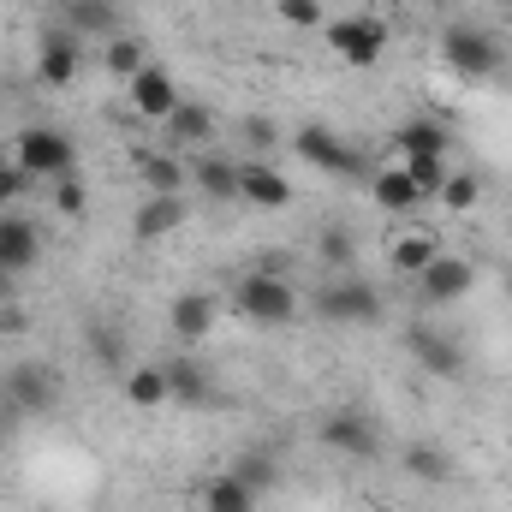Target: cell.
<instances>
[{
    "label": "cell",
    "instance_id": "6da1fadb",
    "mask_svg": "<svg viewBox=\"0 0 512 512\" xmlns=\"http://www.w3.org/2000/svg\"><path fill=\"white\" fill-rule=\"evenodd\" d=\"M233 304H239V316L256 322V328H286L292 316H298V286L286 280V274H274V268H251L239 286H233Z\"/></svg>",
    "mask_w": 512,
    "mask_h": 512
},
{
    "label": "cell",
    "instance_id": "7a4b0ae2",
    "mask_svg": "<svg viewBox=\"0 0 512 512\" xmlns=\"http://www.w3.org/2000/svg\"><path fill=\"white\" fill-rule=\"evenodd\" d=\"M316 316L322 322H340V328H376L387 316V304L364 274H340V280H328L316 292Z\"/></svg>",
    "mask_w": 512,
    "mask_h": 512
},
{
    "label": "cell",
    "instance_id": "3957f363",
    "mask_svg": "<svg viewBox=\"0 0 512 512\" xmlns=\"http://www.w3.org/2000/svg\"><path fill=\"white\" fill-rule=\"evenodd\" d=\"M12 161L30 173V179H72L78 173V143L54 126H24L12 143Z\"/></svg>",
    "mask_w": 512,
    "mask_h": 512
},
{
    "label": "cell",
    "instance_id": "277c9868",
    "mask_svg": "<svg viewBox=\"0 0 512 512\" xmlns=\"http://www.w3.org/2000/svg\"><path fill=\"white\" fill-rule=\"evenodd\" d=\"M292 149H298L316 173H328V179H370V155H364L358 143H346L340 131H328V126H298Z\"/></svg>",
    "mask_w": 512,
    "mask_h": 512
},
{
    "label": "cell",
    "instance_id": "5b68a950",
    "mask_svg": "<svg viewBox=\"0 0 512 512\" xmlns=\"http://www.w3.org/2000/svg\"><path fill=\"white\" fill-rule=\"evenodd\" d=\"M441 60L459 72V78H489L501 66V42L477 24H447L441 30Z\"/></svg>",
    "mask_w": 512,
    "mask_h": 512
},
{
    "label": "cell",
    "instance_id": "8992f818",
    "mask_svg": "<svg viewBox=\"0 0 512 512\" xmlns=\"http://www.w3.org/2000/svg\"><path fill=\"white\" fill-rule=\"evenodd\" d=\"M316 441H322L328 453H340V459H376V453H382V435H376L370 411H358V405L328 411L322 429H316Z\"/></svg>",
    "mask_w": 512,
    "mask_h": 512
},
{
    "label": "cell",
    "instance_id": "52a82bcc",
    "mask_svg": "<svg viewBox=\"0 0 512 512\" xmlns=\"http://www.w3.org/2000/svg\"><path fill=\"white\" fill-rule=\"evenodd\" d=\"M471 286H477L471 256H447V251H441L423 274H417V298H423V304H435V310H441V304H465V298H471Z\"/></svg>",
    "mask_w": 512,
    "mask_h": 512
},
{
    "label": "cell",
    "instance_id": "ba28073f",
    "mask_svg": "<svg viewBox=\"0 0 512 512\" xmlns=\"http://www.w3.org/2000/svg\"><path fill=\"white\" fill-rule=\"evenodd\" d=\"M6 405L12 411H24V417H42V411H54V399H60V382H54V370L48 364H12L6 370Z\"/></svg>",
    "mask_w": 512,
    "mask_h": 512
},
{
    "label": "cell",
    "instance_id": "9c48e42d",
    "mask_svg": "<svg viewBox=\"0 0 512 512\" xmlns=\"http://www.w3.org/2000/svg\"><path fill=\"white\" fill-rule=\"evenodd\" d=\"M328 48L346 60V66H376L382 60V48H387V30L376 24V18H334L328 24Z\"/></svg>",
    "mask_w": 512,
    "mask_h": 512
},
{
    "label": "cell",
    "instance_id": "30bf717a",
    "mask_svg": "<svg viewBox=\"0 0 512 512\" xmlns=\"http://www.w3.org/2000/svg\"><path fill=\"white\" fill-rule=\"evenodd\" d=\"M179 102H185V96H179V84H173V72H167L161 60H149V66L131 78V114H137V120H167Z\"/></svg>",
    "mask_w": 512,
    "mask_h": 512
},
{
    "label": "cell",
    "instance_id": "8fae6325",
    "mask_svg": "<svg viewBox=\"0 0 512 512\" xmlns=\"http://www.w3.org/2000/svg\"><path fill=\"white\" fill-rule=\"evenodd\" d=\"M215 316H221V304H215L209 292H179V298L167 304V322H173V340H179V346H203V340L215 334Z\"/></svg>",
    "mask_w": 512,
    "mask_h": 512
},
{
    "label": "cell",
    "instance_id": "7c38bea8",
    "mask_svg": "<svg viewBox=\"0 0 512 512\" xmlns=\"http://www.w3.org/2000/svg\"><path fill=\"white\" fill-rule=\"evenodd\" d=\"M78 36L72 30H48L42 36V54H36V84L42 90H66L72 78H78Z\"/></svg>",
    "mask_w": 512,
    "mask_h": 512
},
{
    "label": "cell",
    "instance_id": "4fadbf2b",
    "mask_svg": "<svg viewBox=\"0 0 512 512\" xmlns=\"http://www.w3.org/2000/svg\"><path fill=\"white\" fill-rule=\"evenodd\" d=\"M239 197L256 203V209H286L292 203V179L274 167V161H239Z\"/></svg>",
    "mask_w": 512,
    "mask_h": 512
},
{
    "label": "cell",
    "instance_id": "5bb4252c",
    "mask_svg": "<svg viewBox=\"0 0 512 512\" xmlns=\"http://www.w3.org/2000/svg\"><path fill=\"white\" fill-rule=\"evenodd\" d=\"M42 262V233L30 215H0V268L6 274H24Z\"/></svg>",
    "mask_w": 512,
    "mask_h": 512
},
{
    "label": "cell",
    "instance_id": "9a60e30c",
    "mask_svg": "<svg viewBox=\"0 0 512 512\" xmlns=\"http://www.w3.org/2000/svg\"><path fill=\"white\" fill-rule=\"evenodd\" d=\"M161 370H167V399L173 405H185V411H197V405H215V382H209V370L197 364V358H161Z\"/></svg>",
    "mask_w": 512,
    "mask_h": 512
},
{
    "label": "cell",
    "instance_id": "2e32d148",
    "mask_svg": "<svg viewBox=\"0 0 512 512\" xmlns=\"http://www.w3.org/2000/svg\"><path fill=\"white\" fill-rule=\"evenodd\" d=\"M60 18H66V30H72V36H102V42L126 36V30H120V6H114V0H60Z\"/></svg>",
    "mask_w": 512,
    "mask_h": 512
},
{
    "label": "cell",
    "instance_id": "e0dca14e",
    "mask_svg": "<svg viewBox=\"0 0 512 512\" xmlns=\"http://www.w3.org/2000/svg\"><path fill=\"white\" fill-rule=\"evenodd\" d=\"M191 179H197V191H203L209 203H239V161H233V155L203 149V155L191 161Z\"/></svg>",
    "mask_w": 512,
    "mask_h": 512
},
{
    "label": "cell",
    "instance_id": "ac0fdd59",
    "mask_svg": "<svg viewBox=\"0 0 512 512\" xmlns=\"http://www.w3.org/2000/svg\"><path fill=\"white\" fill-rule=\"evenodd\" d=\"M411 352H417V364H423L429 376H447V382L465 376V346H459L453 334H429V328H417V334H411Z\"/></svg>",
    "mask_w": 512,
    "mask_h": 512
},
{
    "label": "cell",
    "instance_id": "d6986e66",
    "mask_svg": "<svg viewBox=\"0 0 512 512\" xmlns=\"http://www.w3.org/2000/svg\"><path fill=\"white\" fill-rule=\"evenodd\" d=\"M453 149V131L441 126L435 114H417V120H405V126L393 131V155L405 161V155H447Z\"/></svg>",
    "mask_w": 512,
    "mask_h": 512
},
{
    "label": "cell",
    "instance_id": "ffe728a7",
    "mask_svg": "<svg viewBox=\"0 0 512 512\" xmlns=\"http://www.w3.org/2000/svg\"><path fill=\"white\" fill-rule=\"evenodd\" d=\"M161 126H167L173 143H185V149H209L215 143V108L209 102H179Z\"/></svg>",
    "mask_w": 512,
    "mask_h": 512
},
{
    "label": "cell",
    "instance_id": "44dd1931",
    "mask_svg": "<svg viewBox=\"0 0 512 512\" xmlns=\"http://www.w3.org/2000/svg\"><path fill=\"white\" fill-rule=\"evenodd\" d=\"M370 197H376V209H387V215H411L417 203H423V191L411 185V173L393 161V167H382V173H370Z\"/></svg>",
    "mask_w": 512,
    "mask_h": 512
},
{
    "label": "cell",
    "instance_id": "7402d4cb",
    "mask_svg": "<svg viewBox=\"0 0 512 512\" xmlns=\"http://www.w3.org/2000/svg\"><path fill=\"white\" fill-rule=\"evenodd\" d=\"M435 256H441V239L423 233V227H405V233H393V245H387V262H393L399 274H411V280H417Z\"/></svg>",
    "mask_w": 512,
    "mask_h": 512
},
{
    "label": "cell",
    "instance_id": "603a6c76",
    "mask_svg": "<svg viewBox=\"0 0 512 512\" xmlns=\"http://www.w3.org/2000/svg\"><path fill=\"white\" fill-rule=\"evenodd\" d=\"M233 477L251 489L256 501L274 495V489H280V453H274V447H245V453L233 459Z\"/></svg>",
    "mask_w": 512,
    "mask_h": 512
},
{
    "label": "cell",
    "instance_id": "cb8c5ba5",
    "mask_svg": "<svg viewBox=\"0 0 512 512\" xmlns=\"http://www.w3.org/2000/svg\"><path fill=\"white\" fill-rule=\"evenodd\" d=\"M179 221H185V197H143V209L131 215V233L149 245V239H167Z\"/></svg>",
    "mask_w": 512,
    "mask_h": 512
},
{
    "label": "cell",
    "instance_id": "d4e9b609",
    "mask_svg": "<svg viewBox=\"0 0 512 512\" xmlns=\"http://www.w3.org/2000/svg\"><path fill=\"white\" fill-rule=\"evenodd\" d=\"M137 173H143V185H149V197H179L185 191V161H173V155H161V149H143L137 155Z\"/></svg>",
    "mask_w": 512,
    "mask_h": 512
},
{
    "label": "cell",
    "instance_id": "484cf974",
    "mask_svg": "<svg viewBox=\"0 0 512 512\" xmlns=\"http://www.w3.org/2000/svg\"><path fill=\"white\" fill-rule=\"evenodd\" d=\"M197 512H256V495L233 477V471H221V477H209V483L197 489Z\"/></svg>",
    "mask_w": 512,
    "mask_h": 512
},
{
    "label": "cell",
    "instance_id": "4316f807",
    "mask_svg": "<svg viewBox=\"0 0 512 512\" xmlns=\"http://www.w3.org/2000/svg\"><path fill=\"white\" fill-rule=\"evenodd\" d=\"M126 399L137 405V411L173 405V399H167V370H161V364H137V370H126Z\"/></svg>",
    "mask_w": 512,
    "mask_h": 512
},
{
    "label": "cell",
    "instance_id": "83f0119b",
    "mask_svg": "<svg viewBox=\"0 0 512 512\" xmlns=\"http://www.w3.org/2000/svg\"><path fill=\"white\" fill-rule=\"evenodd\" d=\"M405 471H411L417 483H453V453L435 447V441H411V447H405Z\"/></svg>",
    "mask_w": 512,
    "mask_h": 512
},
{
    "label": "cell",
    "instance_id": "f1b7e54d",
    "mask_svg": "<svg viewBox=\"0 0 512 512\" xmlns=\"http://www.w3.org/2000/svg\"><path fill=\"white\" fill-rule=\"evenodd\" d=\"M316 256L334 268V274H352V256H358V233L346 227V221H334V227H322V239H316Z\"/></svg>",
    "mask_w": 512,
    "mask_h": 512
},
{
    "label": "cell",
    "instance_id": "f546056e",
    "mask_svg": "<svg viewBox=\"0 0 512 512\" xmlns=\"http://www.w3.org/2000/svg\"><path fill=\"white\" fill-rule=\"evenodd\" d=\"M102 66H108V78H126V84H131V78L149 66V54H143V42H137V36H114V42L102 48Z\"/></svg>",
    "mask_w": 512,
    "mask_h": 512
},
{
    "label": "cell",
    "instance_id": "4dcf8cb0",
    "mask_svg": "<svg viewBox=\"0 0 512 512\" xmlns=\"http://www.w3.org/2000/svg\"><path fill=\"white\" fill-rule=\"evenodd\" d=\"M399 167L411 173V185H417L423 197H441V185H447V173H453V167H447V155H405Z\"/></svg>",
    "mask_w": 512,
    "mask_h": 512
},
{
    "label": "cell",
    "instance_id": "1f68e13d",
    "mask_svg": "<svg viewBox=\"0 0 512 512\" xmlns=\"http://www.w3.org/2000/svg\"><path fill=\"white\" fill-rule=\"evenodd\" d=\"M90 358H96L102 370H126V334L108 328V322H96V328H90Z\"/></svg>",
    "mask_w": 512,
    "mask_h": 512
},
{
    "label": "cell",
    "instance_id": "d6a6232c",
    "mask_svg": "<svg viewBox=\"0 0 512 512\" xmlns=\"http://www.w3.org/2000/svg\"><path fill=\"white\" fill-rule=\"evenodd\" d=\"M477 197H483V185H477L471 173H447V185H441L447 215H471V209H477Z\"/></svg>",
    "mask_w": 512,
    "mask_h": 512
},
{
    "label": "cell",
    "instance_id": "836d02e7",
    "mask_svg": "<svg viewBox=\"0 0 512 512\" xmlns=\"http://www.w3.org/2000/svg\"><path fill=\"white\" fill-rule=\"evenodd\" d=\"M54 209H60L66 221H84V215H90V191H84L78 173H72V179H54Z\"/></svg>",
    "mask_w": 512,
    "mask_h": 512
},
{
    "label": "cell",
    "instance_id": "e575fe53",
    "mask_svg": "<svg viewBox=\"0 0 512 512\" xmlns=\"http://www.w3.org/2000/svg\"><path fill=\"white\" fill-rule=\"evenodd\" d=\"M274 12L292 24V30H316L328 12H322V0H274Z\"/></svg>",
    "mask_w": 512,
    "mask_h": 512
},
{
    "label": "cell",
    "instance_id": "d590c367",
    "mask_svg": "<svg viewBox=\"0 0 512 512\" xmlns=\"http://www.w3.org/2000/svg\"><path fill=\"white\" fill-rule=\"evenodd\" d=\"M24 185H30V173H24L18 161H0V209H12V203L24 197Z\"/></svg>",
    "mask_w": 512,
    "mask_h": 512
},
{
    "label": "cell",
    "instance_id": "8d00e7d4",
    "mask_svg": "<svg viewBox=\"0 0 512 512\" xmlns=\"http://www.w3.org/2000/svg\"><path fill=\"white\" fill-rule=\"evenodd\" d=\"M245 143H251V149H268V143H274V120H268V114H251V120H245Z\"/></svg>",
    "mask_w": 512,
    "mask_h": 512
},
{
    "label": "cell",
    "instance_id": "74e56055",
    "mask_svg": "<svg viewBox=\"0 0 512 512\" xmlns=\"http://www.w3.org/2000/svg\"><path fill=\"white\" fill-rule=\"evenodd\" d=\"M24 328H30V316L12 310V304H0V334H24Z\"/></svg>",
    "mask_w": 512,
    "mask_h": 512
},
{
    "label": "cell",
    "instance_id": "f35d334b",
    "mask_svg": "<svg viewBox=\"0 0 512 512\" xmlns=\"http://www.w3.org/2000/svg\"><path fill=\"white\" fill-rule=\"evenodd\" d=\"M12 280H18V274H6V268H0V304L12 298Z\"/></svg>",
    "mask_w": 512,
    "mask_h": 512
},
{
    "label": "cell",
    "instance_id": "ab89813d",
    "mask_svg": "<svg viewBox=\"0 0 512 512\" xmlns=\"http://www.w3.org/2000/svg\"><path fill=\"white\" fill-rule=\"evenodd\" d=\"M507 298H512V268H507Z\"/></svg>",
    "mask_w": 512,
    "mask_h": 512
}]
</instances>
